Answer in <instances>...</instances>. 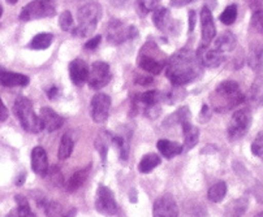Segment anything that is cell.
I'll use <instances>...</instances> for the list:
<instances>
[{"label":"cell","mask_w":263,"mask_h":217,"mask_svg":"<svg viewBox=\"0 0 263 217\" xmlns=\"http://www.w3.org/2000/svg\"><path fill=\"white\" fill-rule=\"evenodd\" d=\"M202 70L203 67L199 63L197 53L189 48H181L167 62L165 73L172 85L180 87L196 81L202 74Z\"/></svg>","instance_id":"6da1fadb"},{"label":"cell","mask_w":263,"mask_h":217,"mask_svg":"<svg viewBox=\"0 0 263 217\" xmlns=\"http://www.w3.org/2000/svg\"><path fill=\"white\" fill-rule=\"evenodd\" d=\"M243 94L235 81H224L210 95L211 107L215 112H226L243 102Z\"/></svg>","instance_id":"7a4b0ae2"},{"label":"cell","mask_w":263,"mask_h":217,"mask_svg":"<svg viewBox=\"0 0 263 217\" xmlns=\"http://www.w3.org/2000/svg\"><path fill=\"white\" fill-rule=\"evenodd\" d=\"M102 17V7L98 3H87L79 9L77 18L79 25L73 28L72 33L74 36L85 38L96 30L98 21Z\"/></svg>","instance_id":"3957f363"},{"label":"cell","mask_w":263,"mask_h":217,"mask_svg":"<svg viewBox=\"0 0 263 217\" xmlns=\"http://www.w3.org/2000/svg\"><path fill=\"white\" fill-rule=\"evenodd\" d=\"M13 113L18 119L23 128L29 133H40L43 129L42 121L40 116L35 114L33 108V104L28 97H18L13 104Z\"/></svg>","instance_id":"277c9868"},{"label":"cell","mask_w":263,"mask_h":217,"mask_svg":"<svg viewBox=\"0 0 263 217\" xmlns=\"http://www.w3.org/2000/svg\"><path fill=\"white\" fill-rule=\"evenodd\" d=\"M252 125V112L249 108H241L233 113L228 125V136L231 141L242 138Z\"/></svg>","instance_id":"5b68a950"},{"label":"cell","mask_w":263,"mask_h":217,"mask_svg":"<svg viewBox=\"0 0 263 217\" xmlns=\"http://www.w3.org/2000/svg\"><path fill=\"white\" fill-rule=\"evenodd\" d=\"M107 41L112 45H121L129 39H133L138 35V31L135 26H126L120 19H112L107 25Z\"/></svg>","instance_id":"8992f818"},{"label":"cell","mask_w":263,"mask_h":217,"mask_svg":"<svg viewBox=\"0 0 263 217\" xmlns=\"http://www.w3.org/2000/svg\"><path fill=\"white\" fill-rule=\"evenodd\" d=\"M138 65H140L141 69L150 73V74H160L167 65V62H165L164 56L160 55L159 50H157L154 55H152L147 46H145L143 48H141Z\"/></svg>","instance_id":"52a82bcc"},{"label":"cell","mask_w":263,"mask_h":217,"mask_svg":"<svg viewBox=\"0 0 263 217\" xmlns=\"http://www.w3.org/2000/svg\"><path fill=\"white\" fill-rule=\"evenodd\" d=\"M55 14V8L52 3L46 0H34L21 11V21H33V19L43 18V17H52Z\"/></svg>","instance_id":"ba28073f"},{"label":"cell","mask_w":263,"mask_h":217,"mask_svg":"<svg viewBox=\"0 0 263 217\" xmlns=\"http://www.w3.org/2000/svg\"><path fill=\"white\" fill-rule=\"evenodd\" d=\"M111 69L109 65L104 62H96L89 69V77H87V84L90 89L101 90L102 87L107 86L111 81Z\"/></svg>","instance_id":"9c48e42d"},{"label":"cell","mask_w":263,"mask_h":217,"mask_svg":"<svg viewBox=\"0 0 263 217\" xmlns=\"http://www.w3.org/2000/svg\"><path fill=\"white\" fill-rule=\"evenodd\" d=\"M96 208L99 213L108 214H118L119 207L115 201L114 192L104 185H99L97 190V198H96Z\"/></svg>","instance_id":"30bf717a"},{"label":"cell","mask_w":263,"mask_h":217,"mask_svg":"<svg viewBox=\"0 0 263 217\" xmlns=\"http://www.w3.org/2000/svg\"><path fill=\"white\" fill-rule=\"evenodd\" d=\"M90 108H91L92 120L97 124L106 123L109 116V109H111V97L103 92L96 94L91 99Z\"/></svg>","instance_id":"8fae6325"},{"label":"cell","mask_w":263,"mask_h":217,"mask_svg":"<svg viewBox=\"0 0 263 217\" xmlns=\"http://www.w3.org/2000/svg\"><path fill=\"white\" fill-rule=\"evenodd\" d=\"M196 53L202 67L209 69L218 68L224 60L223 52L218 51L215 47H211L210 45H202Z\"/></svg>","instance_id":"7c38bea8"},{"label":"cell","mask_w":263,"mask_h":217,"mask_svg":"<svg viewBox=\"0 0 263 217\" xmlns=\"http://www.w3.org/2000/svg\"><path fill=\"white\" fill-rule=\"evenodd\" d=\"M153 217H179V207L171 195H163L155 201Z\"/></svg>","instance_id":"4fadbf2b"},{"label":"cell","mask_w":263,"mask_h":217,"mask_svg":"<svg viewBox=\"0 0 263 217\" xmlns=\"http://www.w3.org/2000/svg\"><path fill=\"white\" fill-rule=\"evenodd\" d=\"M201 26H202V45H210L215 38L216 26L214 17L208 7H203L201 11Z\"/></svg>","instance_id":"5bb4252c"},{"label":"cell","mask_w":263,"mask_h":217,"mask_svg":"<svg viewBox=\"0 0 263 217\" xmlns=\"http://www.w3.org/2000/svg\"><path fill=\"white\" fill-rule=\"evenodd\" d=\"M31 169L35 174L41 175V177H46L48 174V159L47 153H46L43 147H34L31 151Z\"/></svg>","instance_id":"9a60e30c"},{"label":"cell","mask_w":263,"mask_h":217,"mask_svg":"<svg viewBox=\"0 0 263 217\" xmlns=\"http://www.w3.org/2000/svg\"><path fill=\"white\" fill-rule=\"evenodd\" d=\"M89 69V65L81 58H76L72 63H69V77L73 84L76 86H82L85 82H87Z\"/></svg>","instance_id":"2e32d148"},{"label":"cell","mask_w":263,"mask_h":217,"mask_svg":"<svg viewBox=\"0 0 263 217\" xmlns=\"http://www.w3.org/2000/svg\"><path fill=\"white\" fill-rule=\"evenodd\" d=\"M40 119L42 121L43 129H46L47 131H55L58 129H60L64 124L63 117H60L59 114L56 113L52 108L50 107H43L41 109Z\"/></svg>","instance_id":"e0dca14e"},{"label":"cell","mask_w":263,"mask_h":217,"mask_svg":"<svg viewBox=\"0 0 263 217\" xmlns=\"http://www.w3.org/2000/svg\"><path fill=\"white\" fill-rule=\"evenodd\" d=\"M30 80L28 75L21 74V73L9 72V70L2 69L0 68V84L6 87L14 86H28Z\"/></svg>","instance_id":"ac0fdd59"},{"label":"cell","mask_w":263,"mask_h":217,"mask_svg":"<svg viewBox=\"0 0 263 217\" xmlns=\"http://www.w3.org/2000/svg\"><path fill=\"white\" fill-rule=\"evenodd\" d=\"M182 133H184L185 138H184V145H182V150L184 152L186 151H191L194 146L198 143L199 141V130L198 128L193 126L191 124V121H187V123H182Z\"/></svg>","instance_id":"d6986e66"},{"label":"cell","mask_w":263,"mask_h":217,"mask_svg":"<svg viewBox=\"0 0 263 217\" xmlns=\"http://www.w3.org/2000/svg\"><path fill=\"white\" fill-rule=\"evenodd\" d=\"M153 23H154V25L160 31L170 30L172 26L171 13H170V11L167 8L158 7V8H155L153 11Z\"/></svg>","instance_id":"ffe728a7"},{"label":"cell","mask_w":263,"mask_h":217,"mask_svg":"<svg viewBox=\"0 0 263 217\" xmlns=\"http://www.w3.org/2000/svg\"><path fill=\"white\" fill-rule=\"evenodd\" d=\"M165 99V95L162 94V92L159 91H147V92H143V94H140L137 95V96H135V106H137V104H141V106H143L145 108H148V107H154V106H158V104L160 103V102H163Z\"/></svg>","instance_id":"44dd1931"},{"label":"cell","mask_w":263,"mask_h":217,"mask_svg":"<svg viewBox=\"0 0 263 217\" xmlns=\"http://www.w3.org/2000/svg\"><path fill=\"white\" fill-rule=\"evenodd\" d=\"M236 45H237V38L231 31H224L223 34H220L215 39V42H214V47L223 53L231 52V51L235 50Z\"/></svg>","instance_id":"7402d4cb"},{"label":"cell","mask_w":263,"mask_h":217,"mask_svg":"<svg viewBox=\"0 0 263 217\" xmlns=\"http://www.w3.org/2000/svg\"><path fill=\"white\" fill-rule=\"evenodd\" d=\"M157 146L159 152L164 156L165 159H172V157H175V156L184 152V150H182V145H180L179 142H172V141H168V140H160Z\"/></svg>","instance_id":"603a6c76"},{"label":"cell","mask_w":263,"mask_h":217,"mask_svg":"<svg viewBox=\"0 0 263 217\" xmlns=\"http://www.w3.org/2000/svg\"><path fill=\"white\" fill-rule=\"evenodd\" d=\"M160 162H162V159L157 153H147L141 159L140 164H138V170L141 173H150L160 164Z\"/></svg>","instance_id":"cb8c5ba5"},{"label":"cell","mask_w":263,"mask_h":217,"mask_svg":"<svg viewBox=\"0 0 263 217\" xmlns=\"http://www.w3.org/2000/svg\"><path fill=\"white\" fill-rule=\"evenodd\" d=\"M87 174H89V167L74 173V174L69 179V181H68L67 191L73 192V191H76L77 189H80V187L85 184V181H86Z\"/></svg>","instance_id":"d4e9b609"},{"label":"cell","mask_w":263,"mask_h":217,"mask_svg":"<svg viewBox=\"0 0 263 217\" xmlns=\"http://www.w3.org/2000/svg\"><path fill=\"white\" fill-rule=\"evenodd\" d=\"M52 41H53L52 34L41 33L31 39L29 48H31V50H46V48H48L51 45H52Z\"/></svg>","instance_id":"484cf974"},{"label":"cell","mask_w":263,"mask_h":217,"mask_svg":"<svg viewBox=\"0 0 263 217\" xmlns=\"http://www.w3.org/2000/svg\"><path fill=\"white\" fill-rule=\"evenodd\" d=\"M226 194H227V184L224 181H219L210 187L208 196L214 203H220L226 198Z\"/></svg>","instance_id":"4316f807"},{"label":"cell","mask_w":263,"mask_h":217,"mask_svg":"<svg viewBox=\"0 0 263 217\" xmlns=\"http://www.w3.org/2000/svg\"><path fill=\"white\" fill-rule=\"evenodd\" d=\"M73 147H74V142H73V140L70 138V135L64 134L62 141H60L59 150H58V157H59L60 160L68 159V157L72 155Z\"/></svg>","instance_id":"83f0119b"},{"label":"cell","mask_w":263,"mask_h":217,"mask_svg":"<svg viewBox=\"0 0 263 217\" xmlns=\"http://www.w3.org/2000/svg\"><path fill=\"white\" fill-rule=\"evenodd\" d=\"M250 96L253 103L257 106H263V75H258L254 80L250 90Z\"/></svg>","instance_id":"f1b7e54d"},{"label":"cell","mask_w":263,"mask_h":217,"mask_svg":"<svg viewBox=\"0 0 263 217\" xmlns=\"http://www.w3.org/2000/svg\"><path fill=\"white\" fill-rule=\"evenodd\" d=\"M249 65L252 69L259 70L263 69V48L262 47H255L252 48L249 55Z\"/></svg>","instance_id":"f546056e"},{"label":"cell","mask_w":263,"mask_h":217,"mask_svg":"<svg viewBox=\"0 0 263 217\" xmlns=\"http://www.w3.org/2000/svg\"><path fill=\"white\" fill-rule=\"evenodd\" d=\"M111 142H112L111 134H108V136L101 135V134H99V136L97 138V141H96V148H97V151L99 152V155H101L103 163H106L107 153H108V145Z\"/></svg>","instance_id":"4dcf8cb0"},{"label":"cell","mask_w":263,"mask_h":217,"mask_svg":"<svg viewBox=\"0 0 263 217\" xmlns=\"http://www.w3.org/2000/svg\"><path fill=\"white\" fill-rule=\"evenodd\" d=\"M236 18H237V6H235V4L228 6L219 16V19L224 25H232L236 21Z\"/></svg>","instance_id":"1f68e13d"},{"label":"cell","mask_w":263,"mask_h":217,"mask_svg":"<svg viewBox=\"0 0 263 217\" xmlns=\"http://www.w3.org/2000/svg\"><path fill=\"white\" fill-rule=\"evenodd\" d=\"M59 26L63 31L73 30V17L69 11H64L59 17Z\"/></svg>","instance_id":"d6a6232c"},{"label":"cell","mask_w":263,"mask_h":217,"mask_svg":"<svg viewBox=\"0 0 263 217\" xmlns=\"http://www.w3.org/2000/svg\"><path fill=\"white\" fill-rule=\"evenodd\" d=\"M252 25L258 33L263 35V9H255L252 16Z\"/></svg>","instance_id":"836d02e7"},{"label":"cell","mask_w":263,"mask_h":217,"mask_svg":"<svg viewBox=\"0 0 263 217\" xmlns=\"http://www.w3.org/2000/svg\"><path fill=\"white\" fill-rule=\"evenodd\" d=\"M64 212H63L62 206L56 202H50L46 206V216L47 217H63Z\"/></svg>","instance_id":"e575fe53"},{"label":"cell","mask_w":263,"mask_h":217,"mask_svg":"<svg viewBox=\"0 0 263 217\" xmlns=\"http://www.w3.org/2000/svg\"><path fill=\"white\" fill-rule=\"evenodd\" d=\"M160 0H138V7H140L141 12L143 14L148 13V12L154 11L155 8H158Z\"/></svg>","instance_id":"d590c367"},{"label":"cell","mask_w":263,"mask_h":217,"mask_svg":"<svg viewBox=\"0 0 263 217\" xmlns=\"http://www.w3.org/2000/svg\"><path fill=\"white\" fill-rule=\"evenodd\" d=\"M252 152L263 160V131H260L252 143Z\"/></svg>","instance_id":"8d00e7d4"},{"label":"cell","mask_w":263,"mask_h":217,"mask_svg":"<svg viewBox=\"0 0 263 217\" xmlns=\"http://www.w3.org/2000/svg\"><path fill=\"white\" fill-rule=\"evenodd\" d=\"M175 119H176L177 123L182 124V123H187V121H191V111L187 108L186 106L181 107L176 111V113L174 114Z\"/></svg>","instance_id":"74e56055"},{"label":"cell","mask_w":263,"mask_h":217,"mask_svg":"<svg viewBox=\"0 0 263 217\" xmlns=\"http://www.w3.org/2000/svg\"><path fill=\"white\" fill-rule=\"evenodd\" d=\"M17 217H35L29 204H21L17 208Z\"/></svg>","instance_id":"f35d334b"},{"label":"cell","mask_w":263,"mask_h":217,"mask_svg":"<svg viewBox=\"0 0 263 217\" xmlns=\"http://www.w3.org/2000/svg\"><path fill=\"white\" fill-rule=\"evenodd\" d=\"M101 41H102L101 35L94 36V38L90 39L89 42L85 43V48H86V50H96V48L99 46V43H101Z\"/></svg>","instance_id":"ab89813d"},{"label":"cell","mask_w":263,"mask_h":217,"mask_svg":"<svg viewBox=\"0 0 263 217\" xmlns=\"http://www.w3.org/2000/svg\"><path fill=\"white\" fill-rule=\"evenodd\" d=\"M196 23H197L196 11H189V31H187V33L189 34L193 33L194 28H196Z\"/></svg>","instance_id":"60d3db41"},{"label":"cell","mask_w":263,"mask_h":217,"mask_svg":"<svg viewBox=\"0 0 263 217\" xmlns=\"http://www.w3.org/2000/svg\"><path fill=\"white\" fill-rule=\"evenodd\" d=\"M210 112H209V106L208 104H203V106H202V111H201V113H199V121H201V123H203V121H208L209 119H210Z\"/></svg>","instance_id":"b9f144b4"},{"label":"cell","mask_w":263,"mask_h":217,"mask_svg":"<svg viewBox=\"0 0 263 217\" xmlns=\"http://www.w3.org/2000/svg\"><path fill=\"white\" fill-rule=\"evenodd\" d=\"M8 119V109L4 106L2 97H0V121H6Z\"/></svg>","instance_id":"7bdbcfd3"},{"label":"cell","mask_w":263,"mask_h":217,"mask_svg":"<svg viewBox=\"0 0 263 217\" xmlns=\"http://www.w3.org/2000/svg\"><path fill=\"white\" fill-rule=\"evenodd\" d=\"M153 78L152 77H138L137 78V81H136V84L137 85H141V86H148V85H152L153 84Z\"/></svg>","instance_id":"ee69618b"},{"label":"cell","mask_w":263,"mask_h":217,"mask_svg":"<svg viewBox=\"0 0 263 217\" xmlns=\"http://www.w3.org/2000/svg\"><path fill=\"white\" fill-rule=\"evenodd\" d=\"M192 2H196V0H171V4L176 8H180V7H184L186 4L192 3Z\"/></svg>","instance_id":"f6af8a7d"},{"label":"cell","mask_w":263,"mask_h":217,"mask_svg":"<svg viewBox=\"0 0 263 217\" xmlns=\"http://www.w3.org/2000/svg\"><path fill=\"white\" fill-rule=\"evenodd\" d=\"M108 2L116 8H124L128 4L129 0H108Z\"/></svg>","instance_id":"bcb514c9"},{"label":"cell","mask_w":263,"mask_h":217,"mask_svg":"<svg viewBox=\"0 0 263 217\" xmlns=\"http://www.w3.org/2000/svg\"><path fill=\"white\" fill-rule=\"evenodd\" d=\"M58 94H59V90H58V87L52 86L50 90H47V96L50 97V99H55V97L58 96Z\"/></svg>","instance_id":"7dc6e473"},{"label":"cell","mask_w":263,"mask_h":217,"mask_svg":"<svg viewBox=\"0 0 263 217\" xmlns=\"http://www.w3.org/2000/svg\"><path fill=\"white\" fill-rule=\"evenodd\" d=\"M76 214H77V209L74 208V207H72V208L68 209L67 212H64L63 217H76Z\"/></svg>","instance_id":"c3c4849f"},{"label":"cell","mask_w":263,"mask_h":217,"mask_svg":"<svg viewBox=\"0 0 263 217\" xmlns=\"http://www.w3.org/2000/svg\"><path fill=\"white\" fill-rule=\"evenodd\" d=\"M255 196H257L258 201L263 204V187H258V189L255 190Z\"/></svg>","instance_id":"681fc988"},{"label":"cell","mask_w":263,"mask_h":217,"mask_svg":"<svg viewBox=\"0 0 263 217\" xmlns=\"http://www.w3.org/2000/svg\"><path fill=\"white\" fill-rule=\"evenodd\" d=\"M24 181H25V173H23V174L18 177V180L16 181V185H17V186H21V185L24 184Z\"/></svg>","instance_id":"f907efd6"},{"label":"cell","mask_w":263,"mask_h":217,"mask_svg":"<svg viewBox=\"0 0 263 217\" xmlns=\"http://www.w3.org/2000/svg\"><path fill=\"white\" fill-rule=\"evenodd\" d=\"M248 2H249V4L253 8H254V4H259V0H248Z\"/></svg>","instance_id":"816d5d0a"},{"label":"cell","mask_w":263,"mask_h":217,"mask_svg":"<svg viewBox=\"0 0 263 217\" xmlns=\"http://www.w3.org/2000/svg\"><path fill=\"white\" fill-rule=\"evenodd\" d=\"M7 2H8L9 4H16L17 2H18V0H7Z\"/></svg>","instance_id":"f5cc1de1"},{"label":"cell","mask_w":263,"mask_h":217,"mask_svg":"<svg viewBox=\"0 0 263 217\" xmlns=\"http://www.w3.org/2000/svg\"><path fill=\"white\" fill-rule=\"evenodd\" d=\"M254 217H263V211L259 212V213H258V214H255Z\"/></svg>","instance_id":"db71d44e"},{"label":"cell","mask_w":263,"mask_h":217,"mask_svg":"<svg viewBox=\"0 0 263 217\" xmlns=\"http://www.w3.org/2000/svg\"><path fill=\"white\" fill-rule=\"evenodd\" d=\"M2 13H3V8L0 7V17H2Z\"/></svg>","instance_id":"11a10c76"}]
</instances>
